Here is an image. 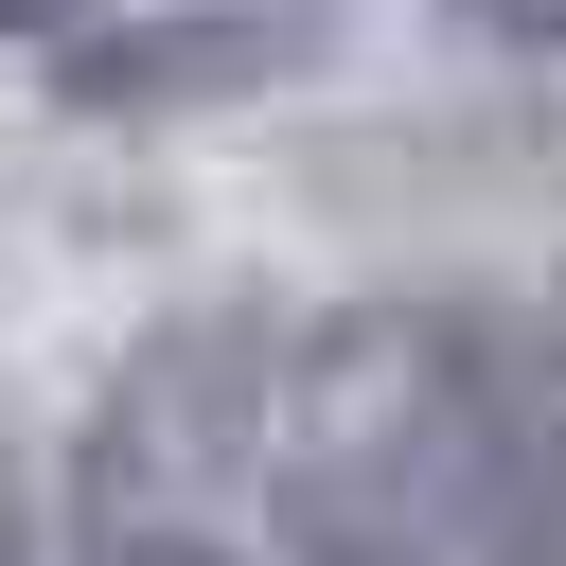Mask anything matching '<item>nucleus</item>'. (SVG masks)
I'll return each instance as SVG.
<instances>
[{"mask_svg":"<svg viewBox=\"0 0 566 566\" xmlns=\"http://www.w3.org/2000/svg\"><path fill=\"white\" fill-rule=\"evenodd\" d=\"M513 478V283H371L283 336V424L248 531L301 566L495 548Z\"/></svg>","mask_w":566,"mask_h":566,"instance_id":"f257e3e1","label":"nucleus"},{"mask_svg":"<svg viewBox=\"0 0 566 566\" xmlns=\"http://www.w3.org/2000/svg\"><path fill=\"white\" fill-rule=\"evenodd\" d=\"M283 336H301V318H283L265 283H195V301H159V318L88 371V407H71L53 531L106 548V566H195V548H230L248 495H265Z\"/></svg>","mask_w":566,"mask_h":566,"instance_id":"f03ea898","label":"nucleus"},{"mask_svg":"<svg viewBox=\"0 0 566 566\" xmlns=\"http://www.w3.org/2000/svg\"><path fill=\"white\" fill-rule=\"evenodd\" d=\"M336 53V0H71L53 106L88 124H177V106H265Z\"/></svg>","mask_w":566,"mask_h":566,"instance_id":"7ed1b4c3","label":"nucleus"},{"mask_svg":"<svg viewBox=\"0 0 566 566\" xmlns=\"http://www.w3.org/2000/svg\"><path fill=\"white\" fill-rule=\"evenodd\" d=\"M495 548H566V265L513 301V478H495Z\"/></svg>","mask_w":566,"mask_h":566,"instance_id":"20e7f679","label":"nucleus"},{"mask_svg":"<svg viewBox=\"0 0 566 566\" xmlns=\"http://www.w3.org/2000/svg\"><path fill=\"white\" fill-rule=\"evenodd\" d=\"M460 53H513V71H566V0H442Z\"/></svg>","mask_w":566,"mask_h":566,"instance_id":"39448f33","label":"nucleus"},{"mask_svg":"<svg viewBox=\"0 0 566 566\" xmlns=\"http://www.w3.org/2000/svg\"><path fill=\"white\" fill-rule=\"evenodd\" d=\"M71 35V0H0V53H53Z\"/></svg>","mask_w":566,"mask_h":566,"instance_id":"423d86ee","label":"nucleus"},{"mask_svg":"<svg viewBox=\"0 0 566 566\" xmlns=\"http://www.w3.org/2000/svg\"><path fill=\"white\" fill-rule=\"evenodd\" d=\"M0 548H35V478H18V442H0Z\"/></svg>","mask_w":566,"mask_h":566,"instance_id":"0eeeda50","label":"nucleus"}]
</instances>
